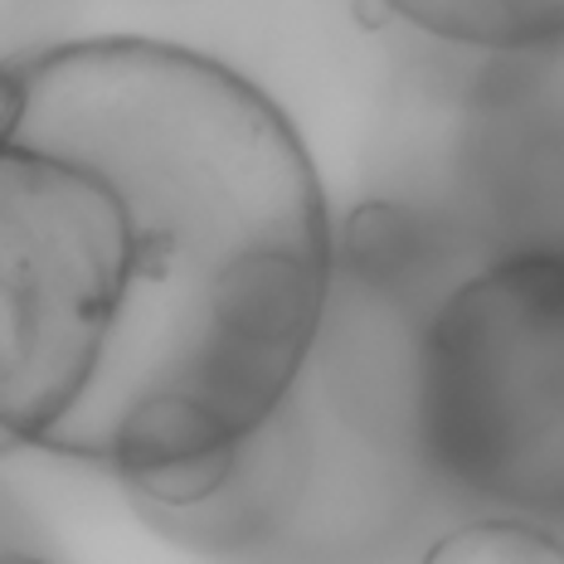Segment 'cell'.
<instances>
[{
  "label": "cell",
  "mask_w": 564,
  "mask_h": 564,
  "mask_svg": "<svg viewBox=\"0 0 564 564\" xmlns=\"http://www.w3.org/2000/svg\"><path fill=\"white\" fill-rule=\"evenodd\" d=\"M0 564H50V560H34V555H20V550H0Z\"/></svg>",
  "instance_id": "cell-10"
},
{
  "label": "cell",
  "mask_w": 564,
  "mask_h": 564,
  "mask_svg": "<svg viewBox=\"0 0 564 564\" xmlns=\"http://www.w3.org/2000/svg\"><path fill=\"white\" fill-rule=\"evenodd\" d=\"M340 258L370 292H404L433 258V219L394 199H366L346 219Z\"/></svg>",
  "instance_id": "cell-5"
},
{
  "label": "cell",
  "mask_w": 564,
  "mask_h": 564,
  "mask_svg": "<svg viewBox=\"0 0 564 564\" xmlns=\"http://www.w3.org/2000/svg\"><path fill=\"white\" fill-rule=\"evenodd\" d=\"M297 473H302L297 438L288 429V414L278 409L263 429H253L239 443V463H234L229 481L215 497L195 501L185 511L147 507V516H151V525H161V531L185 540V545L234 550V545L258 540L278 521V501H288L297 491Z\"/></svg>",
  "instance_id": "cell-4"
},
{
  "label": "cell",
  "mask_w": 564,
  "mask_h": 564,
  "mask_svg": "<svg viewBox=\"0 0 564 564\" xmlns=\"http://www.w3.org/2000/svg\"><path fill=\"white\" fill-rule=\"evenodd\" d=\"M423 457L473 497L560 521L564 263L511 253L438 307L419 360Z\"/></svg>",
  "instance_id": "cell-2"
},
{
  "label": "cell",
  "mask_w": 564,
  "mask_h": 564,
  "mask_svg": "<svg viewBox=\"0 0 564 564\" xmlns=\"http://www.w3.org/2000/svg\"><path fill=\"white\" fill-rule=\"evenodd\" d=\"M20 147L98 171L132 234L108 356L50 453L141 467L288 404L332 292V219L288 112L229 64L102 34L20 58Z\"/></svg>",
  "instance_id": "cell-1"
},
{
  "label": "cell",
  "mask_w": 564,
  "mask_h": 564,
  "mask_svg": "<svg viewBox=\"0 0 564 564\" xmlns=\"http://www.w3.org/2000/svg\"><path fill=\"white\" fill-rule=\"evenodd\" d=\"M243 443V438H239ZM239 443H219V448H205V453H185V457H166V463H141V467H122L127 487L132 497L151 501L161 511H185L195 501L215 497L219 487L229 481L234 463H239Z\"/></svg>",
  "instance_id": "cell-7"
},
{
  "label": "cell",
  "mask_w": 564,
  "mask_h": 564,
  "mask_svg": "<svg viewBox=\"0 0 564 564\" xmlns=\"http://www.w3.org/2000/svg\"><path fill=\"white\" fill-rule=\"evenodd\" d=\"M132 273L117 191L78 161L0 147V429L54 448L108 356Z\"/></svg>",
  "instance_id": "cell-3"
},
{
  "label": "cell",
  "mask_w": 564,
  "mask_h": 564,
  "mask_svg": "<svg viewBox=\"0 0 564 564\" xmlns=\"http://www.w3.org/2000/svg\"><path fill=\"white\" fill-rule=\"evenodd\" d=\"M394 15L414 20L419 30L443 34L457 44H487V50H535V44H555L564 30L560 0H535V6H516V0H394Z\"/></svg>",
  "instance_id": "cell-6"
},
{
  "label": "cell",
  "mask_w": 564,
  "mask_h": 564,
  "mask_svg": "<svg viewBox=\"0 0 564 564\" xmlns=\"http://www.w3.org/2000/svg\"><path fill=\"white\" fill-rule=\"evenodd\" d=\"M423 564H564V550L545 525L473 521L443 535Z\"/></svg>",
  "instance_id": "cell-8"
},
{
  "label": "cell",
  "mask_w": 564,
  "mask_h": 564,
  "mask_svg": "<svg viewBox=\"0 0 564 564\" xmlns=\"http://www.w3.org/2000/svg\"><path fill=\"white\" fill-rule=\"evenodd\" d=\"M25 108H30V93H25L20 68L15 64H0V147H10V141L20 137Z\"/></svg>",
  "instance_id": "cell-9"
},
{
  "label": "cell",
  "mask_w": 564,
  "mask_h": 564,
  "mask_svg": "<svg viewBox=\"0 0 564 564\" xmlns=\"http://www.w3.org/2000/svg\"><path fill=\"white\" fill-rule=\"evenodd\" d=\"M15 448H20V443H15V438H10V433H6V429H0V457H6V453H15Z\"/></svg>",
  "instance_id": "cell-11"
}]
</instances>
